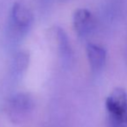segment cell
I'll use <instances>...</instances> for the list:
<instances>
[{
	"instance_id": "1",
	"label": "cell",
	"mask_w": 127,
	"mask_h": 127,
	"mask_svg": "<svg viewBox=\"0 0 127 127\" xmlns=\"http://www.w3.org/2000/svg\"><path fill=\"white\" fill-rule=\"evenodd\" d=\"M33 21V13L29 7L20 2L14 3L5 28V47L11 50L17 49L30 32Z\"/></svg>"
},
{
	"instance_id": "2",
	"label": "cell",
	"mask_w": 127,
	"mask_h": 127,
	"mask_svg": "<svg viewBox=\"0 0 127 127\" xmlns=\"http://www.w3.org/2000/svg\"><path fill=\"white\" fill-rule=\"evenodd\" d=\"M108 127H127V92L117 87L105 100Z\"/></svg>"
},
{
	"instance_id": "3",
	"label": "cell",
	"mask_w": 127,
	"mask_h": 127,
	"mask_svg": "<svg viewBox=\"0 0 127 127\" xmlns=\"http://www.w3.org/2000/svg\"><path fill=\"white\" fill-rule=\"evenodd\" d=\"M35 107V100L29 93H17L6 101L5 111L10 120L14 124H22L32 115Z\"/></svg>"
},
{
	"instance_id": "4",
	"label": "cell",
	"mask_w": 127,
	"mask_h": 127,
	"mask_svg": "<svg viewBox=\"0 0 127 127\" xmlns=\"http://www.w3.org/2000/svg\"><path fill=\"white\" fill-rule=\"evenodd\" d=\"M50 33L52 38L55 40L57 46L59 57L61 59L62 67H69L73 62V50L69 39L63 29L59 26H55L51 29Z\"/></svg>"
},
{
	"instance_id": "5",
	"label": "cell",
	"mask_w": 127,
	"mask_h": 127,
	"mask_svg": "<svg viewBox=\"0 0 127 127\" xmlns=\"http://www.w3.org/2000/svg\"><path fill=\"white\" fill-rule=\"evenodd\" d=\"M73 24L76 34L80 38H86L94 29V18L87 9H79L74 14Z\"/></svg>"
},
{
	"instance_id": "6",
	"label": "cell",
	"mask_w": 127,
	"mask_h": 127,
	"mask_svg": "<svg viewBox=\"0 0 127 127\" xmlns=\"http://www.w3.org/2000/svg\"><path fill=\"white\" fill-rule=\"evenodd\" d=\"M87 59L93 72H99L106 62V51L101 46L94 43H87L86 46Z\"/></svg>"
},
{
	"instance_id": "7",
	"label": "cell",
	"mask_w": 127,
	"mask_h": 127,
	"mask_svg": "<svg viewBox=\"0 0 127 127\" xmlns=\"http://www.w3.org/2000/svg\"><path fill=\"white\" fill-rule=\"evenodd\" d=\"M30 64V54L26 50L16 51L10 65L11 74L15 77H20L25 73Z\"/></svg>"
}]
</instances>
